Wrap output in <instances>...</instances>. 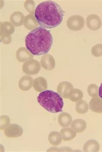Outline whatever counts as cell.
Wrapping results in <instances>:
<instances>
[{"mask_svg":"<svg viewBox=\"0 0 102 152\" xmlns=\"http://www.w3.org/2000/svg\"><path fill=\"white\" fill-rule=\"evenodd\" d=\"M64 11L58 4L53 1H45L36 8L35 16L39 25L44 28L52 29L61 24Z\"/></svg>","mask_w":102,"mask_h":152,"instance_id":"obj_1","label":"cell"},{"mask_svg":"<svg viewBox=\"0 0 102 152\" xmlns=\"http://www.w3.org/2000/svg\"><path fill=\"white\" fill-rule=\"evenodd\" d=\"M25 43L27 49L34 56L45 55L52 47L53 36L49 30L38 27L27 35Z\"/></svg>","mask_w":102,"mask_h":152,"instance_id":"obj_2","label":"cell"},{"mask_svg":"<svg viewBox=\"0 0 102 152\" xmlns=\"http://www.w3.org/2000/svg\"><path fill=\"white\" fill-rule=\"evenodd\" d=\"M38 102L46 111L52 113L63 111L64 102L60 94L51 91L42 92L37 97Z\"/></svg>","mask_w":102,"mask_h":152,"instance_id":"obj_3","label":"cell"},{"mask_svg":"<svg viewBox=\"0 0 102 152\" xmlns=\"http://www.w3.org/2000/svg\"><path fill=\"white\" fill-rule=\"evenodd\" d=\"M67 25L68 28L72 31H80L84 27L85 21L83 17L81 15H72L68 19Z\"/></svg>","mask_w":102,"mask_h":152,"instance_id":"obj_4","label":"cell"},{"mask_svg":"<svg viewBox=\"0 0 102 152\" xmlns=\"http://www.w3.org/2000/svg\"><path fill=\"white\" fill-rule=\"evenodd\" d=\"M41 68L40 63L38 61L33 59L24 63L22 70L24 73L29 75H35L38 73Z\"/></svg>","mask_w":102,"mask_h":152,"instance_id":"obj_5","label":"cell"},{"mask_svg":"<svg viewBox=\"0 0 102 152\" xmlns=\"http://www.w3.org/2000/svg\"><path fill=\"white\" fill-rule=\"evenodd\" d=\"M74 90V88L71 83L66 81L61 82L57 86V93L65 99L69 98Z\"/></svg>","mask_w":102,"mask_h":152,"instance_id":"obj_6","label":"cell"},{"mask_svg":"<svg viewBox=\"0 0 102 152\" xmlns=\"http://www.w3.org/2000/svg\"><path fill=\"white\" fill-rule=\"evenodd\" d=\"M23 130L22 127L17 124H10L4 129V133L9 138H17L23 134Z\"/></svg>","mask_w":102,"mask_h":152,"instance_id":"obj_7","label":"cell"},{"mask_svg":"<svg viewBox=\"0 0 102 152\" xmlns=\"http://www.w3.org/2000/svg\"><path fill=\"white\" fill-rule=\"evenodd\" d=\"M102 25L101 20L98 15L91 14L87 16L86 19V26L91 31L99 30Z\"/></svg>","mask_w":102,"mask_h":152,"instance_id":"obj_8","label":"cell"},{"mask_svg":"<svg viewBox=\"0 0 102 152\" xmlns=\"http://www.w3.org/2000/svg\"><path fill=\"white\" fill-rule=\"evenodd\" d=\"M16 58L19 62H24L32 60L33 56L27 48L21 47L16 52Z\"/></svg>","mask_w":102,"mask_h":152,"instance_id":"obj_9","label":"cell"},{"mask_svg":"<svg viewBox=\"0 0 102 152\" xmlns=\"http://www.w3.org/2000/svg\"><path fill=\"white\" fill-rule=\"evenodd\" d=\"M41 66L47 70H52L55 66V61L53 56L50 54L42 56L41 60Z\"/></svg>","mask_w":102,"mask_h":152,"instance_id":"obj_10","label":"cell"},{"mask_svg":"<svg viewBox=\"0 0 102 152\" xmlns=\"http://www.w3.org/2000/svg\"><path fill=\"white\" fill-rule=\"evenodd\" d=\"M89 108L93 112L102 114V99L98 96L92 98L89 102Z\"/></svg>","mask_w":102,"mask_h":152,"instance_id":"obj_11","label":"cell"},{"mask_svg":"<svg viewBox=\"0 0 102 152\" xmlns=\"http://www.w3.org/2000/svg\"><path fill=\"white\" fill-rule=\"evenodd\" d=\"M33 84V79L31 76L24 75L19 80V88L22 91H26L32 88Z\"/></svg>","mask_w":102,"mask_h":152,"instance_id":"obj_12","label":"cell"},{"mask_svg":"<svg viewBox=\"0 0 102 152\" xmlns=\"http://www.w3.org/2000/svg\"><path fill=\"white\" fill-rule=\"evenodd\" d=\"M33 87L36 91L41 92L47 88V83L45 78L39 77L34 80Z\"/></svg>","mask_w":102,"mask_h":152,"instance_id":"obj_13","label":"cell"},{"mask_svg":"<svg viewBox=\"0 0 102 152\" xmlns=\"http://www.w3.org/2000/svg\"><path fill=\"white\" fill-rule=\"evenodd\" d=\"M72 120L71 115L67 112L61 113L58 116V123L62 127L69 126L71 124Z\"/></svg>","mask_w":102,"mask_h":152,"instance_id":"obj_14","label":"cell"},{"mask_svg":"<svg viewBox=\"0 0 102 152\" xmlns=\"http://www.w3.org/2000/svg\"><path fill=\"white\" fill-rule=\"evenodd\" d=\"M24 16L23 13L17 11L13 13L10 16V21L16 27H19L23 25Z\"/></svg>","mask_w":102,"mask_h":152,"instance_id":"obj_15","label":"cell"},{"mask_svg":"<svg viewBox=\"0 0 102 152\" xmlns=\"http://www.w3.org/2000/svg\"><path fill=\"white\" fill-rule=\"evenodd\" d=\"M71 126L77 132L80 133L83 132L86 129L87 124L84 120L77 119L72 121Z\"/></svg>","mask_w":102,"mask_h":152,"instance_id":"obj_16","label":"cell"},{"mask_svg":"<svg viewBox=\"0 0 102 152\" xmlns=\"http://www.w3.org/2000/svg\"><path fill=\"white\" fill-rule=\"evenodd\" d=\"M15 31V28L10 22L1 23V36L10 35Z\"/></svg>","mask_w":102,"mask_h":152,"instance_id":"obj_17","label":"cell"},{"mask_svg":"<svg viewBox=\"0 0 102 152\" xmlns=\"http://www.w3.org/2000/svg\"><path fill=\"white\" fill-rule=\"evenodd\" d=\"M62 134L57 131H52L49 133L48 135V141L50 145L53 146H58L62 142Z\"/></svg>","mask_w":102,"mask_h":152,"instance_id":"obj_18","label":"cell"},{"mask_svg":"<svg viewBox=\"0 0 102 152\" xmlns=\"http://www.w3.org/2000/svg\"><path fill=\"white\" fill-rule=\"evenodd\" d=\"M100 149L98 142L95 140L87 141L83 147V151L84 152H98Z\"/></svg>","mask_w":102,"mask_h":152,"instance_id":"obj_19","label":"cell"},{"mask_svg":"<svg viewBox=\"0 0 102 152\" xmlns=\"http://www.w3.org/2000/svg\"><path fill=\"white\" fill-rule=\"evenodd\" d=\"M76 132L75 131L70 128H65L61 131L63 140L66 141L72 140L76 136Z\"/></svg>","mask_w":102,"mask_h":152,"instance_id":"obj_20","label":"cell"},{"mask_svg":"<svg viewBox=\"0 0 102 152\" xmlns=\"http://www.w3.org/2000/svg\"><path fill=\"white\" fill-rule=\"evenodd\" d=\"M38 26V23L34 15L30 14L25 17L24 19V26L27 29L31 30L36 28Z\"/></svg>","mask_w":102,"mask_h":152,"instance_id":"obj_21","label":"cell"},{"mask_svg":"<svg viewBox=\"0 0 102 152\" xmlns=\"http://www.w3.org/2000/svg\"><path fill=\"white\" fill-rule=\"evenodd\" d=\"M89 109L88 104L85 100H81L76 103L75 110L79 114H85Z\"/></svg>","mask_w":102,"mask_h":152,"instance_id":"obj_22","label":"cell"},{"mask_svg":"<svg viewBox=\"0 0 102 152\" xmlns=\"http://www.w3.org/2000/svg\"><path fill=\"white\" fill-rule=\"evenodd\" d=\"M84 96L83 93L79 89H74L72 93L71 96L69 99L73 102H77L81 100Z\"/></svg>","mask_w":102,"mask_h":152,"instance_id":"obj_23","label":"cell"},{"mask_svg":"<svg viewBox=\"0 0 102 152\" xmlns=\"http://www.w3.org/2000/svg\"><path fill=\"white\" fill-rule=\"evenodd\" d=\"M87 91L89 96L92 97H95L98 96V87L95 84H92L89 86L87 87Z\"/></svg>","mask_w":102,"mask_h":152,"instance_id":"obj_24","label":"cell"},{"mask_svg":"<svg viewBox=\"0 0 102 152\" xmlns=\"http://www.w3.org/2000/svg\"><path fill=\"white\" fill-rule=\"evenodd\" d=\"M0 129L1 130L5 129L10 124V119L7 115H2L0 118Z\"/></svg>","mask_w":102,"mask_h":152,"instance_id":"obj_25","label":"cell"},{"mask_svg":"<svg viewBox=\"0 0 102 152\" xmlns=\"http://www.w3.org/2000/svg\"><path fill=\"white\" fill-rule=\"evenodd\" d=\"M91 53L95 57L102 56V44H98L94 45L91 49Z\"/></svg>","mask_w":102,"mask_h":152,"instance_id":"obj_26","label":"cell"},{"mask_svg":"<svg viewBox=\"0 0 102 152\" xmlns=\"http://www.w3.org/2000/svg\"><path fill=\"white\" fill-rule=\"evenodd\" d=\"M25 9L31 15H34L35 8V3L33 1H26L24 4Z\"/></svg>","mask_w":102,"mask_h":152,"instance_id":"obj_27","label":"cell"},{"mask_svg":"<svg viewBox=\"0 0 102 152\" xmlns=\"http://www.w3.org/2000/svg\"><path fill=\"white\" fill-rule=\"evenodd\" d=\"M1 36V40L4 44H9L11 42V37L10 35H2Z\"/></svg>","mask_w":102,"mask_h":152,"instance_id":"obj_28","label":"cell"},{"mask_svg":"<svg viewBox=\"0 0 102 152\" xmlns=\"http://www.w3.org/2000/svg\"><path fill=\"white\" fill-rule=\"evenodd\" d=\"M99 96L102 99V83L100 86L99 89Z\"/></svg>","mask_w":102,"mask_h":152,"instance_id":"obj_29","label":"cell"}]
</instances>
